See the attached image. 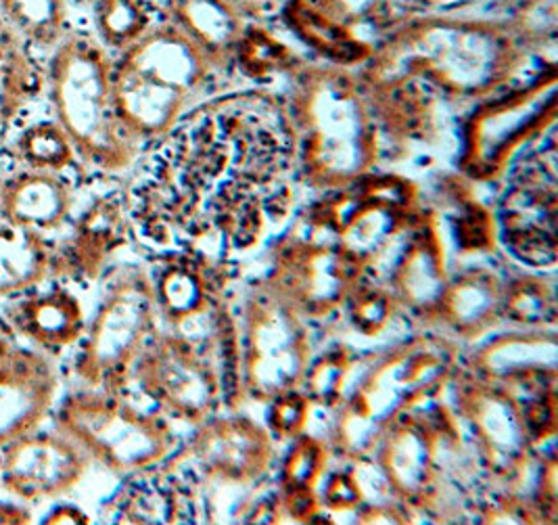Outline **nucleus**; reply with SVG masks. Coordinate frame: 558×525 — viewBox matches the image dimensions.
<instances>
[{
	"label": "nucleus",
	"mask_w": 558,
	"mask_h": 525,
	"mask_svg": "<svg viewBox=\"0 0 558 525\" xmlns=\"http://www.w3.org/2000/svg\"><path fill=\"white\" fill-rule=\"evenodd\" d=\"M454 369V350L437 337H418L389 351L366 375L343 410L339 438L350 452L373 446L383 429L423 406L444 387Z\"/></svg>",
	"instance_id": "5"
},
{
	"label": "nucleus",
	"mask_w": 558,
	"mask_h": 525,
	"mask_svg": "<svg viewBox=\"0 0 558 525\" xmlns=\"http://www.w3.org/2000/svg\"><path fill=\"white\" fill-rule=\"evenodd\" d=\"M555 130L510 176L500 203V237L508 253L530 269H555L558 260V178Z\"/></svg>",
	"instance_id": "10"
},
{
	"label": "nucleus",
	"mask_w": 558,
	"mask_h": 525,
	"mask_svg": "<svg viewBox=\"0 0 558 525\" xmlns=\"http://www.w3.org/2000/svg\"><path fill=\"white\" fill-rule=\"evenodd\" d=\"M232 61L239 65L243 74L255 80L280 72H293L302 65L300 57L293 50L259 25H245L232 55Z\"/></svg>",
	"instance_id": "29"
},
{
	"label": "nucleus",
	"mask_w": 558,
	"mask_h": 525,
	"mask_svg": "<svg viewBox=\"0 0 558 525\" xmlns=\"http://www.w3.org/2000/svg\"><path fill=\"white\" fill-rule=\"evenodd\" d=\"M191 458L220 484L250 486L268 472L272 442L247 417H209L191 440Z\"/></svg>",
	"instance_id": "17"
},
{
	"label": "nucleus",
	"mask_w": 558,
	"mask_h": 525,
	"mask_svg": "<svg viewBox=\"0 0 558 525\" xmlns=\"http://www.w3.org/2000/svg\"><path fill=\"white\" fill-rule=\"evenodd\" d=\"M32 513L24 504L17 502H0V524H29Z\"/></svg>",
	"instance_id": "44"
},
{
	"label": "nucleus",
	"mask_w": 558,
	"mask_h": 525,
	"mask_svg": "<svg viewBox=\"0 0 558 525\" xmlns=\"http://www.w3.org/2000/svg\"><path fill=\"white\" fill-rule=\"evenodd\" d=\"M416 2H425V4H437V2H452V0H416Z\"/></svg>",
	"instance_id": "46"
},
{
	"label": "nucleus",
	"mask_w": 558,
	"mask_h": 525,
	"mask_svg": "<svg viewBox=\"0 0 558 525\" xmlns=\"http://www.w3.org/2000/svg\"><path fill=\"white\" fill-rule=\"evenodd\" d=\"M95 7L97 32L111 49L126 50L153 25L147 0H97Z\"/></svg>",
	"instance_id": "33"
},
{
	"label": "nucleus",
	"mask_w": 558,
	"mask_h": 525,
	"mask_svg": "<svg viewBox=\"0 0 558 525\" xmlns=\"http://www.w3.org/2000/svg\"><path fill=\"white\" fill-rule=\"evenodd\" d=\"M166 419L202 426L225 396L222 377L202 348L172 333H155L134 365L130 387Z\"/></svg>",
	"instance_id": "9"
},
{
	"label": "nucleus",
	"mask_w": 558,
	"mask_h": 525,
	"mask_svg": "<svg viewBox=\"0 0 558 525\" xmlns=\"http://www.w3.org/2000/svg\"><path fill=\"white\" fill-rule=\"evenodd\" d=\"M20 348V337L7 317L0 314V360Z\"/></svg>",
	"instance_id": "45"
},
{
	"label": "nucleus",
	"mask_w": 558,
	"mask_h": 525,
	"mask_svg": "<svg viewBox=\"0 0 558 525\" xmlns=\"http://www.w3.org/2000/svg\"><path fill=\"white\" fill-rule=\"evenodd\" d=\"M352 367L350 350L343 346H335L323 351L314 362H310L304 371V387L307 401L318 406H337L343 396V385Z\"/></svg>",
	"instance_id": "34"
},
{
	"label": "nucleus",
	"mask_w": 558,
	"mask_h": 525,
	"mask_svg": "<svg viewBox=\"0 0 558 525\" xmlns=\"http://www.w3.org/2000/svg\"><path fill=\"white\" fill-rule=\"evenodd\" d=\"M557 17V0H521V9L508 27L519 45H544L555 43Z\"/></svg>",
	"instance_id": "37"
},
{
	"label": "nucleus",
	"mask_w": 558,
	"mask_h": 525,
	"mask_svg": "<svg viewBox=\"0 0 558 525\" xmlns=\"http://www.w3.org/2000/svg\"><path fill=\"white\" fill-rule=\"evenodd\" d=\"M268 410V427L277 438H298L310 419V401L302 392L287 390L272 398Z\"/></svg>",
	"instance_id": "38"
},
{
	"label": "nucleus",
	"mask_w": 558,
	"mask_h": 525,
	"mask_svg": "<svg viewBox=\"0 0 558 525\" xmlns=\"http://www.w3.org/2000/svg\"><path fill=\"white\" fill-rule=\"evenodd\" d=\"M111 65L95 38L77 34L59 45L47 77L57 124L82 162L107 172L126 168L136 153L116 114Z\"/></svg>",
	"instance_id": "3"
},
{
	"label": "nucleus",
	"mask_w": 558,
	"mask_h": 525,
	"mask_svg": "<svg viewBox=\"0 0 558 525\" xmlns=\"http://www.w3.org/2000/svg\"><path fill=\"white\" fill-rule=\"evenodd\" d=\"M4 13L34 47H54L63 38L65 0H2Z\"/></svg>",
	"instance_id": "31"
},
{
	"label": "nucleus",
	"mask_w": 558,
	"mask_h": 525,
	"mask_svg": "<svg viewBox=\"0 0 558 525\" xmlns=\"http://www.w3.org/2000/svg\"><path fill=\"white\" fill-rule=\"evenodd\" d=\"M457 402L458 415L469 429L483 465L505 479L521 476L533 451L514 394L505 385L477 375L458 385Z\"/></svg>",
	"instance_id": "14"
},
{
	"label": "nucleus",
	"mask_w": 558,
	"mask_h": 525,
	"mask_svg": "<svg viewBox=\"0 0 558 525\" xmlns=\"http://www.w3.org/2000/svg\"><path fill=\"white\" fill-rule=\"evenodd\" d=\"M523 61L505 22L423 15L393 25L366 61L364 80H416L444 95L480 99L512 82Z\"/></svg>",
	"instance_id": "1"
},
{
	"label": "nucleus",
	"mask_w": 558,
	"mask_h": 525,
	"mask_svg": "<svg viewBox=\"0 0 558 525\" xmlns=\"http://www.w3.org/2000/svg\"><path fill=\"white\" fill-rule=\"evenodd\" d=\"M59 373L51 356L17 348L0 360V451L51 419Z\"/></svg>",
	"instance_id": "16"
},
{
	"label": "nucleus",
	"mask_w": 558,
	"mask_h": 525,
	"mask_svg": "<svg viewBox=\"0 0 558 525\" xmlns=\"http://www.w3.org/2000/svg\"><path fill=\"white\" fill-rule=\"evenodd\" d=\"M310 339L300 312L275 291L255 294L239 342V379L257 401H272L302 381Z\"/></svg>",
	"instance_id": "11"
},
{
	"label": "nucleus",
	"mask_w": 558,
	"mask_h": 525,
	"mask_svg": "<svg viewBox=\"0 0 558 525\" xmlns=\"http://www.w3.org/2000/svg\"><path fill=\"white\" fill-rule=\"evenodd\" d=\"M345 303H348L350 323L364 337H377L379 333H383L391 323V317L396 310L393 296L387 289L377 287V285H368V283H360V281L348 294Z\"/></svg>",
	"instance_id": "35"
},
{
	"label": "nucleus",
	"mask_w": 558,
	"mask_h": 525,
	"mask_svg": "<svg viewBox=\"0 0 558 525\" xmlns=\"http://www.w3.org/2000/svg\"><path fill=\"white\" fill-rule=\"evenodd\" d=\"M477 375L500 385H517L525 379L557 373L555 335H502L492 339L475 356Z\"/></svg>",
	"instance_id": "26"
},
{
	"label": "nucleus",
	"mask_w": 558,
	"mask_h": 525,
	"mask_svg": "<svg viewBox=\"0 0 558 525\" xmlns=\"http://www.w3.org/2000/svg\"><path fill=\"white\" fill-rule=\"evenodd\" d=\"M74 187L65 172L22 168L0 182V216L47 237L68 223Z\"/></svg>",
	"instance_id": "22"
},
{
	"label": "nucleus",
	"mask_w": 558,
	"mask_h": 525,
	"mask_svg": "<svg viewBox=\"0 0 558 525\" xmlns=\"http://www.w3.org/2000/svg\"><path fill=\"white\" fill-rule=\"evenodd\" d=\"M323 13L350 27L368 24L385 11L389 0H307Z\"/></svg>",
	"instance_id": "40"
},
{
	"label": "nucleus",
	"mask_w": 558,
	"mask_h": 525,
	"mask_svg": "<svg viewBox=\"0 0 558 525\" xmlns=\"http://www.w3.org/2000/svg\"><path fill=\"white\" fill-rule=\"evenodd\" d=\"M47 77L29 55L13 25L0 24V126L11 124L32 100L38 99Z\"/></svg>",
	"instance_id": "28"
},
{
	"label": "nucleus",
	"mask_w": 558,
	"mask_h": 525,
	"mask_svg": "<svg viewBox=\"0 0 558 525\" xmlns=\"http://www.w3.org/2000/svg\"><path fill=\"white\" fill-rule=\"evenodd\" d=\"M107 515L113 524H191L197 522L195 486L184 472L159 463L128 476Z\"/></svg>",
	"instance_id": "19"
},
{
	"label": "nucleus",
	"mask_w": 558,
	"mask_h": 525,
	"mask_svg": "<svg viewBox=\"0 0 558 525\" xmlns=\"http://www.w3.org/2000/svg\"><path fill=\"white\" fill-rule=\"evenodd\" d=\"M502 314L521 325H555L557 291L555 283L537 276H519L505 285Z\"/></svg>",
	"instance_id": "30"
},
{
	"label": "nucleus",
	"mask_w": 558,
	"mask_h": 525,
	"mask_svg": "<svg viewBox=\"0 0 558 525\" xmlns=\"http://www.w3.org/2000/svg\"><path fill=\"white\" fill-rule=\"evenodd\" d=\"M24 168L65 172L76 162V150L57 122L27 126L15 143Z\"/></svg>",
	"instance_id": "32"
},
{
	"label": "nucleus",
	"mask_w": 558,
	"mask_h": 525,
	"mask_svg": "<svg viewBox=\"0 0 558 525\" xmlns=\"http://www.w3.org/2000/svg\"><path fill=\"white\" fill-rule=\"evenodd\" d=\"M74 2H82V4H95L97 0H74Z\"/></svg>",
	"instance_id": "47"
},
{
	"label": "nucleus",
	"mask_w": 558,
	"mask_h": 525,
	"mask_svg": "<svg viewBox=\"0 0 558 525\" xmlns=\"http://www.w3.org/2000/svg\"><path fill=\"white\" fill-rule=\"evenodd\" d=\"M151 278L128 266L109 278L101 303L74 348V373L82 385L124 392L136 360L155 331Z\"/></svg>",
	"instance_id": "6"
},
{
	"label": "nucleus",
	"mask_w": 558,
	"mask_h": 525,
	"mask_svg": "<svg viewBox=\"0 0 558 525\" xmlns=\"http://www.w3.org/2000/svg\"><path fill=\"white\" fill-rule=\"evenodd\" d=\"M54 281L51 241L0 216V300H15Z\"/></svg>",
	"instance_id": "25"
},
{
	"label": "nucleus",
	"mask_w": 558,
	"mask_h": 525,
	"mask_svg": "<svg viewBox=\"0 0 558 525\" xmlns=\"http://www.w3.org/2000/svg\"><path fill=\"white\" fill-rule=\"evenodd\" d=\"M505 285L485 269H469L448 281L437 303L439 317L460 337H480L502 317Z\"/></svg>",
	"instance_id": "23"
},
{
	"label": "nucleus",
	"mask_w": 558,
	"mask_h": 525,
	"mask_svg": "<svg viewBox=\"0 0 558 525\" xmlns=\"http://www.w3.org/2000/svg\"><path fill=\"white\" fill-rule=\"evenodd\" d=\"M45 524H90V517L74 504H57Z\"/></svg>",
	"instance_id": "43"
},
{
	"label": "nucleus",
	"mask_w": 558,
	"mask_h": 525,
	"mask_svg": "<svg viewBox=\"0 0 558 525\" xmlns=\"http://www.w3.org/2000/svg\"><path fill=\"white\" fill-rule=\"evenodd\" d=\"M280 11L289 29H293L310 49L329 59L332 65L350 68L371 59L373 47L354 34V27L323 13L312 2L287 0Z\"/></svg>",
	"instance_id": "27"
},
{
	"label": "nucleus",
	"mask_w": 558,
	"mask_h": 525,
	"mask_svg": "<svg viewBox=\"0 0 558 525\" xmlns=\"http://www.w3.org/2000/svg\"><path fill=\"white\" fill-rule=\"evenodd\" d=\"M457 426L439 406H416L383 429L377 446V465L393 494L423 502L435 492L441 463L457 444Z\"/></svg>",
	"instance_id": "13"
},
{
	"label": "nucleus",
	"mask_w": 558,
	"mask_h": 525,
	"mask_svg": "<svg viewBox=\"0 0 558 525\" xmlns=\"http://www.w3.org/2000/svg\"><path fill=\"white\" fill-rule=\"evenodd\" d=\"M168 22L182 29L214 68H229L245 17L229 0H166Z\"/></svg>",
	"instance_id": "24"
},
{
	"label": "nucleus",
	"mask_w": 558,
	"mask_h": 525,
	"mask_svg": "<svg viewBox=\"0 0 558 525\" xmlns=\"http://www.w3.org/2000/svg\"><path fill=\"white\" fill-rule=\"evenodd\" d=\"M557 111V68L548 65L530 84L483 103L471 116L464 130L462 170L477 180L498 178L521 151L555 130Z\"/></svg>",
	"instance_id": "8"
},
{
	"label": "nucleus",
	"mask_w": 558,
	"mask_h": 525,
	"mask_svg": "<svg viewBox=\"0 0 558 525\" xmlns=\"http://www.w3.org/2000/svg\"><path fill=\"white\" fill-rule=\"evenodd\" d=\"M325 463L327 454L323 444L312 435H298L280 469L282 490H316Z\"/></svg>",
	"instance_id": "36"
},
{
	"label": "nucleus",
	"mask_w": 558,
	"mask_h": 525,
	"mask_svg": "<svg viewBox=\"0 0 558 525\" xmlns=\"http://www.w3.org/2000/svg\"><path fill=\"white\" fill-rule=\"evenodd\" d=\"M9 306L7 319L20 339H26L34 350L47 356H61L74 350L86 329V312L68 285L57 281L43 285L26 296H20Z\"/></svg>",
	"instance_id": "18"
},
{
	"label": "nucleus",
	"mask_w": 558,
	"mask_h": 525,
	"mask_svg": "<svg viewBox=\"0 0 558 525\" xmlns=\"http://www.w3.org/2000/svg\"><path fill=\"white\" fill-rule=\"evenodd\" d=\"M458 248L462 251H487L494 248V220L487 210L473 203L460 216L457 225Z\"/></svg>",
	"instance_id": "39"
},
{
	"label": "nucleus",
	"mask_w": 558,
	"mask_h": 525,
	"mask_svg": "<svg viewBox=\"0 0 558 525\" xmlns=\"http://www.w3.org/2000/svg\"><path fill=\"white\" fill-rule=\"evenodd\" d=\"M389 281L398 300L416 312L435 314L448 276L444 271V246L433 216L416 214L408 226L404 248L393 262Z\"/></svg>",
	"instance_id": "21"
},
{
	"label": "nucleus",
	"mask_w": 558,
	"mask_h": 525,
	"mask_svg": "<svg viewBox=\"0 0 558 525\" xmlns=\"http://www.w3.org/2000/svg\"><path fill=\"white\" fill-rule=\"evenodd\" d=\"M295 162L314 189H339L371 175L379 122L362 82L339 65H300L287 100Z\"/></svg>",
	"instance_id": "2"
},
{
	"label": "nucleus",
	"mask_w": 558,
	"mask_h": 525,
	"mask_svg": "<svg viewBox=\"0 0 558 525\" xmlns=\"http://www.w3.org/2000/svg\"><path fill=\"white\" fill-rule=\"evenodd\" d=\"M229 2L243 17L257 20L280 11L287 0H229Z\"/></svg>",
	"instance_id": "42"
},
{
	"label": "nucleus",
	"mask_w": 558,
	"mask_h": 525,
	"mask_svg": "<svg viewBox=\"0 0 558 525\" xmlns=\"http://www.w3.org/2000/svg\"><path fill=\"white\" fill-rule=\"evenodd\" d=\"M305 228L280 241L272 291L302 314L327 317L345 301L366 266L327 232Z\"/></svg>",
	"instance_id": "12"
},
{
	"label": "nucleus",
	"mask_w": 558,
	"mask_h": 525,
	"mask_svg": "<svg viewBox=\"0 0 558 525\" xmlns=\"http://www.w3.org/2000/svg\"><path fill=\"white\" fill-rule=\"evenodd\" d=\"M126 201L109 195L82 214L70 239L54 248L57 281H95L109 258L128 243Z\"/></svg>",
	"instance_id": "20"
},
{
	"label": "nucleus",
	"mask_w": 558,
	"mask_h": 525,
	"mask_svg": "<svg viewBox=\"0 0 558 525\" xmlns=\"http://www.w3.org/2000/svg\"><path fill=\"white\" fill-rule=\"evenodd\" d=\"M416 189L402 176L366 175L332 189L305 214V225L337 239L371 269L416 218Z\"/></svg>",
	"instance_id": "7"
},
{
	"label": "nucleus",
	"mask_w": 558,
	"mask_h": 525,
	"mask_svg": "<svg viewBox=\"0 0 558 525\" xmlns=\"http://www.w3.org/2000/svg\"><path fill=\"white\" fill-rule=\"evenodd\" d=\"M51 419L113 474L132 476L149 469L177 449L170 421L130 390L107 392L82 385L54 404Z\"/></svg>",
	"instance_id": "4"
},
{
	"label": "nucleus",
	"mask_w": 558,
	"mask_h": 525,
	"mask_svg": "<svg viewBox=\"0 0 558 525\" xmlns=\"http://www.w3.org/2000/svg\"><path fill=\"white\" fill-rule=\"evenodd\" d=\"M362 499H364V492H362L360 481L352 474H345V472L330 474L323 486V492H320L323 504L335 513L354 511L357 506H362Z\"/></svg>",
	"instance_id": "41"
},
{
	"label": "nucleus",
	"mask_w": 558,
	"mask_h": 525,
	"mask_svg": "<svg viewBox=\"0 0 558 525\" xmlns=\"http://www.w3.org/2000/svg\"><path fill=\"white\" fill-rule=\"evenodd\" d=\"M93 458L52 429H34L0 451V488L20 501L57 499L84 479Z\"/></svg>",
	"instance_id": "15"
}]
</instances>
